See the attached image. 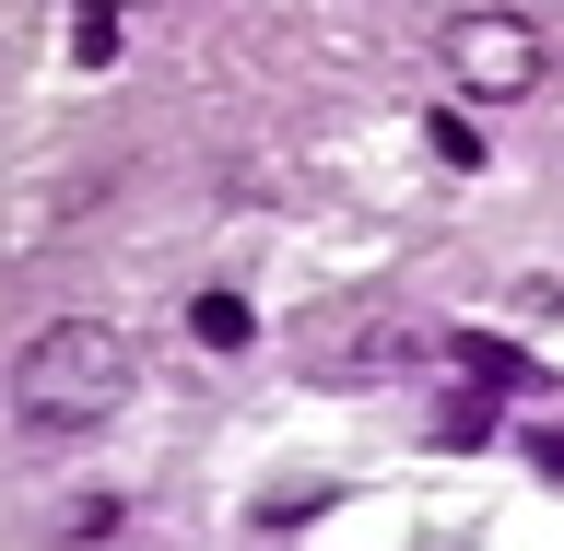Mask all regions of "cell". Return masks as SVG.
Instances as JSON below:
<instances>
[{
    "instance_id": "cell-3",
    "label": "cell",
    "mask_w": 564,
    "mask_h": 551,
    "mask_svg": "<svg viewBox=\"0 0 564 551\" xmlns=\"http://www.w3.org/2000/svg\"><path fill=\"white\" fill-rule=\"evenodd\" d=\"M447 364H458V387H470V399H518V387H541V364H529L518 341H494V329H458Z\"/></svg>"
},
{
    "instance_id": "cell-5",
    "label": "cell",
    "mask_w": 564,
    "mask_h": 551,
    "mask_svg": "<svg viewBox=\"0 0 564 551\" xmlns=\"http://www.w3.org/2000/svg\"><path fill=\"white\" fill-rule=\"evenodd\" d=\"M423 153H435L447 176H482V130H470L458 106H435V118H423Z\"/></svg>"
},
{
    "instance_id": "cell-2",
    "label": "cell",
    "mask_w": 564,
    "mask_h": 551,
    "mask_svg": "<svg viewBox=\"0 0 564 551\" xmlns=\"http://www.w3.org/2000/svg\"><path fill=\"white\" fill-rule=\"evenodd\" d=\"M447 70H458V95L518 106V95L553 82V35L529 24V12H458V24H447Z\"/></svg>"
},
{
    "instance_id": "cell-6",
    "label": "cell",
    "mask_w": 564,
    "mask_h": 551,
    "mask_svg": "<svg viewBox=\"0 0 564 551\" xmlns=\"http://www.w3.org/2000/svg\"><path fill=\"white\" fill-rule=\"evenodd\" d=\"M70 59H83V70L118 59V12H106V0H95V12H70Z\"/></svg>"
},
{
    "instance_id": "cell-7",
    "label": "cell",
    "mask_w": 564,
    "mask_h": 551,
    "mask_svg": "<svg viewBox=\"0 0 564 551\" xmlns=\"http://www.w3.org/2000/svg\"><path fill=\"white\" fill-rule=\"evenodd\" d=\"M529 470H541V482H564V422H541V434H529Z\"/></svg>"
},
{
    "instance_id": "cell-1",
    "label": "cell",
    "mask_w": 564,
    "mask_h": 551,
    "mask_svg": "<svg viewBox=\"0 0 564 551\" xmlns=\"http://www.w3.org/2000/svg\"><path fill=\"white\" fill-rule=\"evenodd\" d=\"M118 399H130V341H118V329H95V317L35 329L24 364H12V411H24L35 434H95Z\"/></svg>"
},
{
    "instance_id": "cell-4",
    "label": "cell",
    "mask_w": 564,
    "mask_h": 551,
    "mask_svg": "<svg viewBox=\"0 0 564 551\" xmlns=\"http://www.w3.org/2000/svg\"><path fill=\"white\" fill-rule=\"evenodd\" d=\"M188 341H200V352H247V341H259L247 294H200V306H188Z\"/></svg>"
}]
</instances>
